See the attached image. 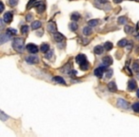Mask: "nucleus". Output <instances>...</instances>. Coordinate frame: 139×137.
<instances>
[{
    "label": "nucleus",
    "mask_w": 139,
    "mask_h": 137,
    "mask_svg": "<svg viewBox=\"0 0 139 137\" xmlns=\"http://www.w3.org/2000/svg\"><path fill=\"white\" fill-rule=\"evenodd\" d=\"M24 39L21 37H16L13 41V48L14 50H15L16 51H18L19 53H22L24 50Z\"/></svg>",
    "instance_id": "nucleus-1"
},
{
    "label": "nucleus",
    "mask_w": 139,
    "mask_h": 137,
    "mask_svg": "<svg viewBox=\"0 0 139 137\" xmlns=\"http://www.w3.org/2000/svg\"><path fill=\"white\" fill-rule=\"evenodd\" d=\"M105 70H107V68L106 67H104V66H99V67H97L95 70H94V75L96 76V77H98V78H101L103 74H104V72H105Z\"/></svg>",
    "instance_id": "nucleus-2"
},
{
    "label": "nucleus",
    "mask_w": 139,
    "mask_h": 137,
    "mask_svg": "<svg viewBox=\"0 0 139 137\" xmlns=\"http://www.w3.org/2000/svg\"><path fill=\"white\" fill-rule=\"evenodd\" d=\"M26 49H27V50H28L30 53H31V54H35V53L38 52V47L35 45V44H33V43L28 44V45L26 46Z\"/></svg>",
    "instance_id": "nucleus-3"
},
{
    "label": "nucleus",
    "mask_w": 139,
    "mask_h": 137,
    "mask_svg": "<svg viewBox=\"0 0 139 137\" xmlns=\"http://www.w3.org/2000/svg\"><path fill=\"white\" fill-rule=\"evenodd\" d=\"M26 62L28 64H31V65H33V64H36L39 62V58L38 56L34 55V54H31V55H29L26 57Z\"/></svg>",
    "instance_id": "nucleus-4"
},
{
    "label": "nucleus",
    "mask_w": 139,
    "mask_h": 137,
    "mask_svg": "<svg viewBox=\"0 0 139 137\" xmlns=\"http://www.w3.org/2000/svg\"><path fill=\"white\" fill-rule=\"evenodd\" d=\"M75 61H76V63H77V64L82 65V64H84V63L88 62V59H87V57H86V55H85V54L80 53V54L76 55V57H75Z\"/></svg>",
    "instance_id": "nucleus-5"
},
{
    "label": "nucleus",
    "mask_w": 139,
    "mask_h": 137,
    "mask_svg": "<svg viewBox=\"0 0 139 137\" xmlns=\"http://www.w3.org/2000/svg\"><path fill=\"white\" fill-rule=\"evenodd\" d=\"M117 106L119 107V108H121L127 109V108H129V103L125 99H123V98H118V100H117Z\"/></svg>",
    "instance_id": "nucleus-6"
},
{
    "label": "nucleus",
    "mask_w": 139,
    "mask_h": 137,
    "mask_svg": "<svg viewBox=\"0 0 139 137\" xmlns=\"http://www.w3.org/2000/svg\"><path fill=\"white\" fill-rule=\"evenodd\" d=\"M112 58L110 56V55H107V56H105L103 59H102V66H104V67H109V66H110L111 64H112Z\"/></svg>",
    "instance_id": "nucleus-7"
},
{
    "label": "nucleus",
    "mask_w": 139,
    "mask_h": 137,
    "mask_svg": "<svg viewBox=\"0 0 139 137\" xmlns=\"http://www.w3.org/2000/svg\"><path fill=\"white\" fill-rule=\"evenodd\" d=\"M13 17H14V15H13V14L11 12H7L3 15V20L6 23H11L13 21Z\"/></svg>",
    "instance_id": "nucleus-8"
},
{
    "label": "nucleus",
    "mask_w": 139,
    "mask_h": 137,
    "mask_svg": "<svg viewBox=\"0 0 139 137\" xmlns=\"http://www.w3.org/2000/svg\"><path fill=\"white\" fill-rule=\"evenodd\" d=\"M52 36H53V39H54L56 42H58V43H59V42H63L64 39H65V36H64L63 34H61L60 32H57V31L54 32Z\"/></svg>",
    "instance_id": "nucleus-9"
},
{
    "label": "nucleus",
    "mask_w": 139,
    "mask_h": 137,
    "mask_svg": "<svg viewBox=\"0 0 139 137\" xmlns=\"http://www.w3.org/2000/svg\"><path fill=\"white\" fill-rule=\"evenodd\" d=\"M137 87V84H136V81L134 79H131L129 82H128V89L130 91H134Z\"/></svg>",
    "instance_id": "nucleus-10"
},
{
    "label": "nucleus",
    "mask_w": 139,
    "mask_h": 137,
    "mask_svg": "<svg viewBox=\"0 0 139 137\" xmlns=\"http://www.w3.org/2000/svg\"><path fill=\"white\" fill-rule=\"evenodd\" d=\"M108 90L110 92H116L117 91V85L114 81H111L108 84Z\"/></svg>",
    "instance_id": "nucleus-11"
},
{
    "label": "nucleus",
    "mask_w": 139,
    "mask_h": 137,
    "mask_svg": "<svg viewBox=\"0 0 139 137\" xmlns=\"http://www.w3.org/2000/svg\"><path fill=\"white\" fill-rule=\"evenodd\" d=\"M35 7H36V11H37L38 14H42V13H44L45 10H46V5H45L44 3H42V2L38 3Z\"/></svg>",
    "instance_id": "nucleus-12"
},
{
    "label": "nucleus",
    "mask_w": 139,
    "mask_h": 137,
    "mask_svg": "<svg viewBox=\"0 0 139 137\" xmlns=\"http://www.w3.org/2000/svg\"><path fill=\"white\" fill-rule=\"evenodd\" d=\"M104 50H105V48L103 47V46H95L94 47V49H93V51H94V53L95 54H97V55H100V54H102L103 53V51H104Z\"/></svg>",
    "instance_id": "nucleus-13"
},
{
    "label": "nucleus",
    "mask_w": 139,
    "mask_h": 137,
    "mask_svg": "<svg viewBox=\"0 0 139 137\" xmlns=\"http://www.w3.org/2000/svg\"><path fill=\"white\" fill-rule=\"evenodd\" d=\"M10 36H11V35H9L7 32H6V33H2L1 36H0V43H1V44H4V43L8 42V41L10 40Z\"/></svg>",
    "instance_id": "nucleus-14"
},
{
    "label": "nucleus",
    "mask_w": 139,
    "mask_h": 137,
    "mask_svg": "<svg viewBox=\"0 0 139 137\" xmlns=\"http://www.w3.org/2000/svg\"><path fill=\"white\" fill-rule=\"evenodd\" d=\"M48 30L50 31V32H51V33H54V32H56V26H55V24L54 23H52V22H51L49 25H48Z\"/></svg>",
    "instance_id": "nucleus-15"
},
{
    "label": "nucleus",
    "mask_w": 139,
    "mask_h": 137,
    "mask_svg": "<svg viewBox=\"0 0 139 137\" xmlns=\"http://www.w3.org/2000/svg\"><path fill=\"white\" fill-rule=\"evenodd\" d=\"M92 28H93V27H91V26L84 27V28H83V34H84V35H90V34H92V32H93Z\"/></svg>",
    "instance_id": "nucleus-16"
},
{
    "label": "nucleus",
    "mask_w": 139,
    "mask_h": 137,
    "mask_svg": "<svg viewBox=\"0 0 139 137\" xmlns=\"http://www.w3.org/2000/svg\"><path fill=\"white\" fill-rule=\"evenodd\" d=\"M41 22L40 21H33L31 23V29L32 30H38L39 28H41Z\"/></svg>",
    "instance_id": "nucleus-17"
},
{
    "label": "nucleus",
    "mask_w": 139,
    "mask_h": 137,
    "mask_svg": "<svg viewBox=\"0 0 139 137\" xmlns=\"http://www.w3.org/2000/svg\"><path fill=\"white\" fill-rule=\"evenodd\" d=\"M69 28H70V30H72V31H76V30H77V29H78L77 23H76L75 21H73V22L70 23V25H69Z\"/></svg>",
    "instance_id": "nucleus-18"
},
{
    "label": "nucleus",
    "mask_w": 139,
    "mask_h": 137,
    "mask_svg": "<svg viewBox=\"0 0 139 137\" xmlns=\"http://www.w3.org/2000/svg\"><path fill=\"white\" fill-rule=\"evenodd\" d=\"M40 50H41V51H42V52L46 53L47 51H49V50H50V45H49V44H47V43H44V44H42V45H41Z\"/></svg>",
    "instance_id": "nucleus-19"
},
{
    "label": "nucleus",
    "mask_w": 139,
    "mask_h": 137,
    "mask_svg": "<svg viewBox=\"0 0 139 137\" xmlns=\"http://www.w3.org/2000/svg\"><path fill=\"white\" fill-rule=\"evenodd\" d=\"M53 80H54V81H56V82H57V83H59V84L66 85V81L64 80V78L61 77V76H55V77H53Z\"/></svg>",
    "instance_id": "nucleus-20"
},
{
    "label": "nucleus",
    "mask_w": 139,
    "mask_h": 137,
    "mask_svg": "<svg viewBox=\"0 0 139 137\" xmlns=\"http://www.w3.org/2000/svg\"><path fill=\"white\" fill-rule=\"evenodd\" d=\"M99 20L98 19H91L89 22H88V24H89V26H91V27H95V26H97L98 24H99Z\"/></svg>",
    "instance_id": "nucleus-21"
},
{
    "label": "nucleus",
    "mask_w": 139,
    "mask_h": 137,
    "mask_svg": "<svg viewBox=\"0 0 139 137\" xmlns=\"http://www.w3.org/2000/svg\"><path fill=\"white\" fill-rule=\"evenodd\" d=\"M6 32H7L9 35H11V36H14V35H16V33H17V30H16L15 29H13V28H9V29H7Z\"/></svg>",
    "instance_id": "nucleus-22"
},
{
    "label": "nucleus",
    "mask_w": 139,
    "mask_h": 137,
    "mask_svg": "<svg viewBox=\"0 0 139 137\" xmlns=\"http://www.w3.org/2000/svg\"><path fill=\"white\" fill-rule=\"evenodd\" d=\"M80 14H78V13H73V14H72V15H71V19L73 20V21H78L79 19H80Z\"/></svg>",
    "instance_id": "nucleus-23"
},
{
    "label": "nucleus",
    "mask_w": 139,
    "mask_h": 137,
    "mask_svg": "<svg viewBox=\"0 0 139 137\" xmlns=\"http://www.w3.org/2000/svg\"><path fill=\"white\" fill-rule=\"evenodd\" d=\"M127 45H128V41H127V39H125V38L121 39V40L118 41V43H117V46H118V47H127Z\"/></svg>",
    "instance_id": "nucleus-24"
},
{
    "label": "nucleus",
    "mask_w": 139,
    "mask_h": 137,
    "mask_svg": "<svg viewBox=\"0 0 139 137\" xmlns=\"http://www.w3.org/2000/svg\"><path fill=\"white\" fill-rule=\"evenodd\" d=\"M112 74H113V71H112V69H107V70H106V72H105L106 78L110 79V78L112 76Z\"/></svg>",
    "instance_id": "nucleus-25"
},
{
    "label": "nucleus",
    "mask_w": 139,
    "mask_h": 137,
    "mask_svg": "<svg viewBox=\"0 0 139 137\" xmlns=\"http://www.w3.org/2000/svg\"><path fill=\"white\" fill-rule=\"evenodd\" d=\"M132 70H133V72H135L136 73H139V62L138 61H136V62L133 63V65H132Z\"/></svg>",
    "instance_id": "nucleus-26"
},
{
    "label": "nucleus",
    "mask_w": 139,
    "mask_h": 137,
    "mask_svg": "<svg viewBox=\"0 0 139 137\" xmlns=\"http://www.w3.org/2000/svg\"><path fill=\"white\" fill-rule=\"evenodd\" d=\"M104 48H105V50H111V49H112V48H113V45H112V43H111V42H106V43H105V44H104Z\"/></svg>",
    "instance_id": "nucleus-27"
},
{
    "label": "nucleus",
    "mask_w": 139,
    "mask_h": 137,
    "mask_svg": "<svg viewBox=\"0 0 139 137\" xmlns=\"http://www.w3.org/2000/svg\"><path fill=\"white\" fill-rule=\"evenodd\" d=\"M29 30H30V28H29V26H27V25H23V26L21 27V32H22L23 34H27V33L29 32Z\"/></svg>",
    "instance_id": "nucleus-28"
},
{
    "label": "nucleus",
    "mask_w": 139,
    "mask_h": 137,
    "mask_svg": "<svg viewBox=\"0 0 139 137\" xmlns=\"http://www.w3.org/2000/svg\"><path fill=\"white\" fill-rule=\"evenodd\" d=\"M118 23H119L120 25H125V24L127 23V17H126V16H120V17L118 18Z\"/></svg>",
    "instance_id": "nucleus-29"
},
{
    "label": "nucleus",
    "mask_w": 139,
    "mask_h": 137,
    "mask_svg": "<svg viewBox=\"0 0 139 137\" xmlns=\"http://www.w3.org/2000/svg\"><path fill=\"white\" fill-rule=\"evenodd\" d=\"M124 30H125V32H126V33L130 34V33H132V31H133V28H132V26H126Z\"/></svg>",
    "instance_id": "nucleus-30"
},
{
    "label": "nucleus",
    "mask_w": 139,
    "mask_h": 137,
    "mask_svg": "<svg viewBox=\"0 0 139 137\" xmlns=\"http://www.w3.org/2000/svg\"><path fill=\"white\" fill-rule=\"evenodd\" d=\"M132 108L133 111H135V112L139 113V102H136V103H134V104L132 106Z\"/></svg>",
    "instance_id": "nucleus-31"
},
{
    "label": "nucleus",
    "mask_w": 139,
    "mask_h": 137,
    "mask_svg": "<svg viewBox=\"0 0 139 137\" xmlns=\"http://www.w3.org/2000/svg\"><path fill=\"white\" fill-rule=\"evenodd\" d=\"M80 68H81V70H83V71H87V70L89 69V62H86V63L80 65Z\"/></svg>",
    "instance_id": "nucleus-32"
},
{
    "label": "nucleus",
    "mask_w": 139,
    "mask_h": 137,
    "mask_svg": "<svg viewBox=\"0 0 139 137\" xmlns=\"http://www.w3.org/2000/svg\"><path fill=\"white\" fill-rule=\"evenodd\" d=\"M52 55H53V51H52V50H49V51H47L46 54H45V58H47V59H51Z\"/></svg>",
    "instance_id": "nucleus-33"
},
{
    "label": "nucleus",
    "mask_w": 139,
    "mask_h": 137,
    "mask_svg": "<svg viewBox=\"0 0 139 137\" xmlns=\"http://www.w3.org/2000/svg\"><path fill=\"white\" fill-rule=\"evenodd\" d=\"M0 116H1V120H2V121H6V120L9 118V117H8V116H7V115H6V114H5L3 111H1Z\"/></svg>",
    "instance_id": "nucleus-34"
},
{
    "label": "nucleus",
    "mask_w": 139,
    "mask_h": 137,
    "mask_svg": "<svg viewBox=\"0 0 139 137\" xmlns=\"http://www.w3.org/2000/svg\"><path fill=\"white\" fill-rule=\"evenodd\" d=\"M17 3H18V0H9V4H10L11 6H13V7L16 6Z\"/></svg>",
    "instance_id": "nucleus-35"
},
{
    "label": "nucleus",
    "mask_w": 139,
    "mask_h": 137,
    "mask_svg": "<svg viewBox=\"0 0 139 137\" xmlns=\"http://www.w3.org/2000/svg\"><path fill=\"white\" fill-rule=\"evenodd\" d=\"M34 2H35V0H30V1H29L28 5H27V9H28V10H30L31 7H32V5L34 4Z\"/></svg>",
    "instance_id": "nucleus-36"
},
{
    "label": "nucleus",
    "mask_w": 139,
    "mask_h": 137,
    "mask_svg": "<svg viewBox=\"0 0 139 137\" xmlns=\"http://www.w3.org/2000/svg\"><path fill=\"white\" fill-rule=\"evenodd\" d=\"M26 20H27L28 22L31 21V20H32V15H31V14H27V15H26Z\"/></svg>",
    "instance_id": "nucleus-37"
},
{
    "label": "nucleus",
    "mask_w": 139,
    "mask_h": 137,
    "mask_svg": "<svg viewBox=\"0 0 139 137\" xmlns=\"http://www.w3.org/2000/svg\"><path fill=\"white\" fill-rule=\"evenodd\" d=\"M132 43H130V45H127V50H132Z\"/></svg>",
    "instance_id": "nucleus-38"
},
{
    "label": "nucleus",
    "mask_w": 139,
    "mask_h": 137,
    "mask_svg": "<svg viewBox=\"0 0 139 137\" xmlns=\"http://www.w3.org/2000/svg\"><path fill=\"white\" fill-rule=\"evenodd\" d=\"M58 48H59V49H64V48H65V44H64V43H62L61 44V42H59V44H58Z\"/></svg>",
    "instance_id": "nucleus-39"
},
{
    "label": "nucleus",
    "mask_w": 139,
    "mask_h": 137,
    "mask_svg": "<svg viewBox=\"0 0 139 137\" xmlns=\"http://www.w3.org/2000/svg\"><path fill=\"white\" fill-rule=\"evenodd\" d=\"M97 2H99L100 4H105V3H107L108 2V0H96Z\"/></svg>",
    "instance_id": "nucleus-40"
},
{
    "label": "nucleus",
    "mask_w": 139,
    "mask_h": 137,
    "mask_svg": "<svg viewBox=\"0 0 139 137\" xmlns=\"http://www.w3.org/2000/svg\"><path fill=\"white\" fill-rule=\"evenodd\" d=\"M3 11H4V4H3V2H1V9H0V12L3 13Z\"/></svg>",
    "instance_id": "nucleus-41"
},
{
    "label": "nucleus",
    "mask_w": 139,
    "mask_h": 137,
    "mask_svg": "<svg viewBox=\"0 0 139 137\" xmlns=\"http://www.w3.org/2000/svg\"><path fill=\"white\" fill-rule=\"evenodd\" d=\"M123 0H113V2L114 3H116V4H118V3H121Z\"/></svg>",
    "instance_id": "nucleus-42"
},
{
    "label": "nucleus",
    "mask_w": 139,
    "mask_h": 137,
    "mask_svg": "<svg viewBox=\"0 0 139 137\" xmlns=\"http://www.w3.org/2000/svg\"><path fill=\"white\" fill-rule=\"evenodd\" d=\"M136 95H137V97L139 98V89L137 90V91H136Z\"/></svg>",
    "instance_id": "nucleus-43"
},
{
    "label": "nucleus",
    "mask_w": 139,
    "mask_h": 137,
    "mask_svg": "<svg viewBox=\"0 0 139 137\" xmlns=\"http://www.w3.org/2000/svg\"><path fill=\"white\" fill-rule=\"evenodd\" d=\"M136 38H137V39H138V40H139V34H138V35H137V36H136Z\"/></svg>",
    "instance_id": "nucleus-44"
}]
</instances>
